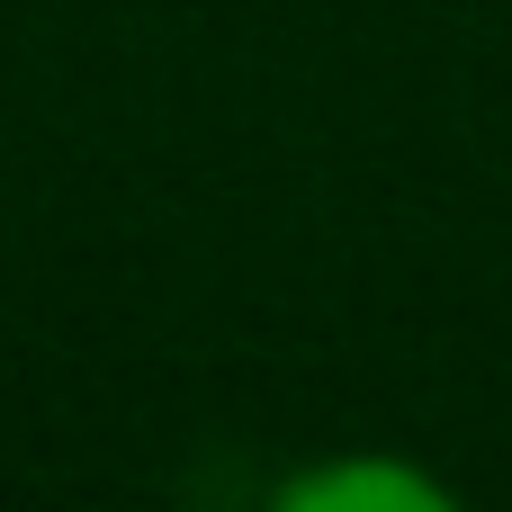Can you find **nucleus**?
<instances>
[{"label":"nucleus","mask_w":512,"mask_h":512,"mask_svg":"<svg viewBox=\"0 0 512 512\" xmlns=\"http://www.w3.org/2000/svg\"><path fill=\"white\" fill-rule=\"evenodd\" d=\"M279 512H450V486L396 450H360V459H324V468L288 477Z\"/></svg>","instance_id":"f257e3e1"}]
</instances>
